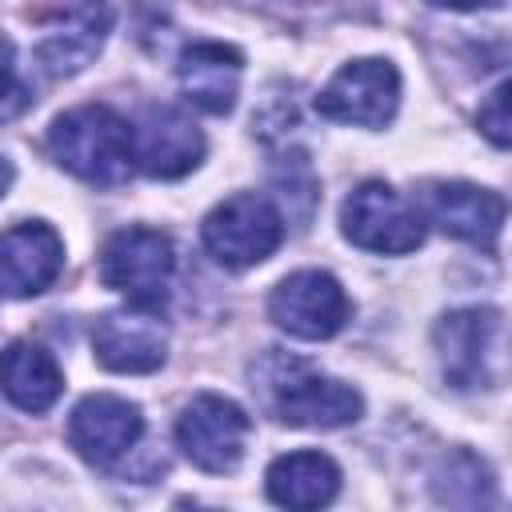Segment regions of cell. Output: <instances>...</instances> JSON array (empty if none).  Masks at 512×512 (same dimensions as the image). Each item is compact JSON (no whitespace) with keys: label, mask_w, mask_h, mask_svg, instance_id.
I'll return each instance as SVG.
<instances>
[{"label":"cell","mask_w":512,"mask_h":512,"mask_svg":"<svg viewBox=\"0 0 512 512\" xmlns=\"http://www.w3.org/2000/svg\"><path fill=\"white\" fill-rule=\"evenodd\" d=\"M248 432H252L248 412L236 400L216 396V392L192 396L176 416V444L184 460L212 476H224L240 464Z\"/></svg>","instance_id":"7"},{"label":"cell","mask_w":512,"mask_h":512,"mask_svg":"<svg viewBox=\"0 0 512 512\" xmlns=\"http://www.w3.org/2000/svg\"><path fill=\"white\" fill-rule=\"evenodd\" d=\"M0 392L20 412H48L64 392V372L48 348L32 340H12L0 352Z\"/></svg>","instance_id":"17"},{"label":"cell","mask_w":512,"mask_h":512,"mask_svg":"<svg viewBox=\"0 0 512 512\" xmlns=\"http://www.w3.org/2000/svg\"><path fill=\"white\" fill-rule=\"evenodd\" d=\"M240 76H244V56L224 40H192L176 64L184 100L212 116L232 112L240 96Z\"/></svg>","instance_id":"16"},{"label":"cell","mask_w":512,"mask_h":512,"mask_svg":"<svg viewBox=\"0 0 512 512\" xmlns=\"http://www.w3.org/2000/svg\"><path fill=\"white\" fill-rule=\"evenodd\" d=\"M48 152L64 172L100 188L124 184L136 168L132 128L108 104H80L72 112H60L48 128Z\"/></svg>","instance_id":"1"},{"label":"cell","mask_w":512,"mask_h":512,"mask_svg":"<svg viewBox=\"0 0 512 512\" xmlns=\"http://www.w3.org/2000/svg\"><path fill=\"white\" fill-rule=\"evenodd\" d=\"M420 204L444 236H456L484 252H496L500 232H504V212H508L500 192H488V188H476L464 180H432V184H424Z\"/></svg>","instance_id":"11"},{"label":"cell","mask_w":512,"mask_h":512,"mask_svg":"<svg viewBox=\"0 0 512 512\" xmlns=\"http://www.w3.org/2000/svg\"><path fill=\"white\" fill-rule=\"evenodd\" d=\"M260 380L272 416L288 428H344L364 412V400L352 384L332 380L292 356H268Z\"/></svg>","instance_id":"2"},{"label":"cell","mask_w":512,"mask_h":512,"mask_svg":"<svg viewBox=\"0 0 512 512\" xmlns=\"http://www.w3.org/2000/svg\"><path fill=\"white\" fill-rule=\"evenodd\" d=\"M172 272H176V248L160 228L128 224L112 232L100 248V280L104 288L120 292L128 304L160 308L168 300Z\"/></svg>","instance_id":"4"},{"label":"cell","mask_w":512,"mask_h":512,"mask_svg":"<svg viewBox=\"0 0 512 512\" xmlns=\"http://www.w3.org/2000/svg\"><path fill=\"white\" fill-rule=\"evenodd\" d=\"M508 92H512V84L508 80H500L496 84V92L484 100V108H480V116H476V124H480V132L496 144V148H508V140H512V116H508Z\"/></svg>","instance_id":"21"},{"label":"cell","mask_w":512,"mask_h":512,"mask_svg":"<svg viewBox=\"0 0 512 512\" xmlns=\"http://www.w3.org/2000/svg\"><path fill=\"white\" fill-rule=\"evenodd\" d=\"M264 492L280 508H320L340 492V468L324 452H288L276 456L264 472Z\"/></svg>","instance_id":"18"},{"label":"cell","mask_w":512,"mask_h":512,"mask_svg":"<svg viewBox=\"0 0 512 512\" xmlns=\"http://www.w3.org/2000/svg\"><path fill=\"white\" fill-rule=\"evenodd\" d=\"M436 352L452 388H496L504 380V312L456 308L436 320Z\"/></svg>","instance_id":"3"},{"label":"cell","mask_w":512,"mask_h":512,"mask_svg":"<svg viewBox=\"0 0 512 512\" xmlns=\"http://www.w3.org/2000/svg\"><path fill=\"white\" fill-rule=\"evenodd\" d=\"M400 108V72L392 60H348L316 96V112L336 124L384 128Z\"/></svg>","instance_id":"8"},{"label":"cell","mask_w":512,"mask_h":512,"mask_svg":"<svg viewBox=\"0 0 512 512\" xmlns=\"http://www.w3.org/2000/svg\"><path fill=\"white\" fill-rule=\"evenodd\" d=\"M132 160L152 180H180L204 160V132L180 108H148L132 132Z\"/></svg>","instance_id":"15"},{"label":"cell","mask_w":512,"mask_h":512,"mask_svg":"<svg viewBox=\"0 0 512 512\" xmlns=\"http://www.w3.org/2000/svg\"><path fill=\"white\" fill-rule=\"evenodd\" d=\"M456 488H468V508L492 500V476H488V468H484L472 452H456V456L444 464V472L436 476V496H440L444 504L452 500Z\"/></svg>","instance_id":"19"},{"label":"cell","mask_w":512,"mask_h":512,"mask_svg":"<svg viewBox=\"0 0 512 512\" xmlns=\"http://www.w3.org/2000/svg\"><path fill=\"white\" fill-rule=\"evenodd\" d=\"M200 240L208 248V256L232 272L264 264L280 240H284V216L268 196L256 192H236L228 200H220L204 224H200Z\"/></svg>","instance_id":"5"},{"label":"cell","mask_w":512,"mask_h":512,"mask_svg":"<svg viewBox=\"0 0 512 512\" xmlns=\"http://www.w3.org/2000/svg\"><path fill=\"white\" fill-rule=\"evenodd\" d=\"M28 108V88L16 72V48L0 36V120H12Z\"/></svg>","instance_id":"20"},{"label":"cell","mask_w":512,"mask_h":512,"mask_svg":"<svg viewBox=\"0 0 512 512\" xmlns=\"http://www.w3.org/2000/svg\"><path fill=\"white\" fill-rule=\"evenodd\" d=\"M340 232L364 252L404 256L424 244V216L384 180H364L340 204Z\"/></svg>","instance_id":"6"},{"label":"cell","mask_w":512,"mask_h":512,"mask_svg":"<svg viewBox=\"0 0 512 512\" xmlns=\"http://www.w3.org/2000/svg\"><path fill=\"white\" fill-rule=\"evenodd\" d=\"M268 316L276 320V328H284L296 340H328L348 324L352 304L332 272L300 268L272 288Z\"/></svg>","instance_id":"10"},{"label":"cell","mask_w":512,"mask_h":512,"mask_svg":"<svg viewBox=\"0 0 512 512\" xmlns=\"http://www.w3.org/2000/svg\"><path fill=\"white\" fill-rule=\"evenodd\" d=\"M64 268V240L44 220H20L0 232V296L24 300L56 284Z\"/></svg>","instance_id":"14"},{"label":"cell","mask_w":512,"mask_h":512,"mask_svg":"<svg viewBox=\"0 0 512 512\" xmlns=\"http://www.w3.org/2000/svg\"><path fill=\"white\" fill-rule=\"evenodd\" d=\"M40 44H36V64L48 76H76L84 72L108 32H112V4L108 0H56L40 16Z\"/></svg>","instance_id":"9"},{"label":"cell","mask_w":512,"mask_h":512,"mask_svg":"<svg viewBox=\"0 0 512 512\" xmlns=\"http://www.w3.org/2000/svg\"><path fill=\"white\" fill-rule=\"evenodd\" d=\"M144 432V416L132 400L112 392H92L72 408L68 444L92 468H112Z\"/></svg>","instance_id":"13"},{"label":"cell","mask_w":512,"mask_h":512,"mask_svg":"<svg viewBox=\"0 0 512 512\" xmlns=\"http://www.w3.org/2000/svg\"><path fill=\"white\" fill-rule=\"evenodd\" d=\"M92 352L108 372H128V376H144L156 372L168 356V328L156 316V308H116L104 312L92 328Z\"/></svg>","instance_id":"12"},{"label":"cell","mask_w":512,"mask_h":512,"mask_svg":"<svg viewBox=\"0 0 512 512\" xmlns=\"http://www.w3.org/2000/svg\"><path fill=\"white\" fill-rule=\"evenodd\" d=\"M12 180H16V168H12V160H8V156H0V200L8 196Z\"/></svg>","instance_id":"22"},{"label":"cell","mask_w":512,"mask_h":512,"mask_svg":"<svg viewBox=\"0 0 512 512\" xmlns=\"http://www.w3.org/2000/svg\"><path fill=\"white\" fill-rule=\"evenodd\" d=\"M436 8H456V12H468V8H480V4H496V0H428Z\"/></svg>","instance_id":"23"}]
</instances>
